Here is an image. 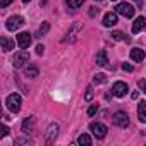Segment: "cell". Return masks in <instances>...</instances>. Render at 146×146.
<instances>
[{
    "label": "cell",
    "mask_w": 146,
    "mask_h": 146,
    "mask_svg": "<svg viewBox=\"0 0 146 146\" xmlns=\"http://www.w3.org/2000/svg\"><path fill=\"white\" fill-rule=\"evenodd\" d=\"M5 105H7V108H9L11 112L17 113V112L21 110L23 100H21V96H19L17 93H12V95H9V96H7V100H5Z\"/></svg>",
    "instance_id": "cell-1"
},
{
    "label": "cell",
    "mask_w": 146,
    "mask_h": 146,
    "mask_svg": "<svg viewBox=\"0 0 146 146\" xmlns=\"http://www.w3.org/2000/svg\"><path fill=\"white\" fill-rule=\"evenodd\" d=\"M90 131L93 132V136H95L96 139H103V137L107 136V132H108L107 125L102 124V122H91V124H90Z\"/></svg>",
    "instance_id": "cell-2"
},
{
    "label": "cell",
    "mask_w": 146,
    "mask_h": 146,
    "mask_svg": "<svg viewBox=\"0 0 146 146\" xmlns=\"http://www.w3.org/2000/svg\"><path fill=\"white\" fill-rule=\"evenodd\" d=\"M28 62H29V53L24 52V50H19V52L14 55V58H12V65H14L16 69H21V67L26 65Z\"/></svg>",
    "instance_id": "cell-3"
},
{
    "label": "cell",
    "mask_w": 146,
    "mask_h": 146,
    "mask_svg": "<svg viewBox=\"0 0 146 146\" xmlns=\"http://www.w3.org/2000/svg\"><path fill=\"white\" fill-rule=\"evenodd\" d=\"M112 120H113V124H115L117 127H120V129H124V127H127V125H129V117H127V113H125V112H122V110L115 112V113H113V117H112Z\"/></svg>",
    "instance_id": "cell-4"
},
{
    "label": "cell",
    "mask_w": 146,
    "mask_h": 146,
    "mask_svg": "<svg viewBox=\"0 0 146 146\" xmlns=\"http://www.w3.org/2000/svg\"><path fill=\"white\" fill-rule=\"evenodd\" d=\"M81 29H83V24H81V23H74V24L70 26V29L67 31L65 41H67V43H74V41L78 40V35H79Z\"/></svg>",
    "instance_id": "cell-5"
},
{
    "label": "cell",
    "mask_w": 146,
    "mask_h": 146,
    "mask_svg": "<svg viewBox=\"0 0 146 146\" xmlns=\"http://www.w3.org/2000/svg\"><path fill=\"white\" fill-rule=\"evenodd\" d=\"M127 91H129V86H127L125 83H122V81H117V83L112 86V95L117 96V98H124V96L127 95Z\"/></svg>",
    "instance_id": "cell-6"
},
{
    "label": "cell",
    "mask_w": 146,
    "mask_h": 146,
    "mask_svg": "<svg viewBox=\"0 0 146 146\" xmlns=\"http://www.w3.org/2000/svg\"><path fill=\"white\" fill-rule=\"evenodd\" d=\"M115 11H117V14H120V16H124V17H132V16H134V7H132L131 4H127V2L119 4V5L115 7Z\"/></svg>",
    "instance_id": "cell-7"
},
{
    "label": "cell",
    "mask_w": 146,
    "mask_h": 146,
    "mask_svg": "<svg viewBox=\"0 0 146 146\" xmlns=\"http://www.w3.org/2000/svg\"><path fill=\"white\" fill-rule=\"evenodd\" d=\"M23 24H24V19H23L21 16H12V17H9V19H7L5 28H7L9 31H17Z\"/></svg>",
    "instance_id": "cell-8"
},
{
    "label": "cell",
    "mask_w": 146,
    "mask_h": 146,
    "mask_svg": "<svg viewBox=\"0 0 146 146\" xmlns=\"http://www.w3.org/2000/svg\"><path fill=\"white\" fill-rule=\"evenodd\" d=\"M31 41H33V36L29 35V33H19L17 35V45L21 46V48H28L29 45H31Z\"/></svg>",
    "instance_id": "cell-9"
},
{
    "label": "cell",
    "mask_w": 146,
    "mask_h": 146,
    "mask_svg": "<svg viewBox=\"0 0 146 146\" xmlns=\"http://www.w3.org/2000/svg\"><path fill=\"white\" fill-rule=\"evenodd\" d=\"M57 134H58V125L57 124H50L48 129H46V143H53Z\"/></svg>",
    "instance_id": "cell-10"
},
{
    "label": "cell",
    "mask_w": 146,
    "mask_h": 146,
    "mask_svg": "<svg viewBox=\"0 0 146 146\" xmlns=\"http://www.w3.org/2000/svg\"><path fill=\"white\" fill-rule=\"evenodd\" d=\"M144 26H146V19H144L143 16H139V17L132 23V33H134V35L141 33V31L144 29Z\"/></svg>",
    "instance_id": "cell-11"
},
{
    "label": "cell",
    "mask_w": 146,
    "mask_h": 146,
    "mask_svg": "<svg viewBox=\"0 0 146 146\" xmlns=\"http://www.w3.org/2000/svg\"><path fill=\"white\" fill-rule=\"evenodd\" d=\"M115 24H117V14L115 12H107L105 17H103V26L110 28V26H115Z\"/></svg>",
    "instance_id": "cell-12"
},
{
    "label": "cell",
    "mask_w": 146,
    "mask_h": 146,
    "mask_svg": "<svg viewBox=\"0 0 146 146\" xmlns=\"http://www.w3.org/2000/svg\"><path fill=\"white\" fill-rule=\"evenodd\" d=\"M33 125H35V117H28V119L23 120L21 129H23L24 134H29V132H33Z\"/></svg>",
    "instance_id": "cell-13"
},
{
    "label": "cell",
    "mask_w": 146,
    "mask_h": 146,
    "mask_svg": "<svg viewBox=\"0 0 146 146\" xmlns=\"http://www.w3.org/2000/svg\"><path fill=\"white\" fill-rule=\"evenodd\" d=\"M107 64H108L107 52H105V50H100V52L96 53V65H100V67H105Z\"/></svg>",
    "instance_id": "cell-14"
},
{
    "label": "cell",
    "mask_w": 146,
    "mask_h": 146,
    "mask_svg": "<svg viewBox=\"0 0 146 146\" xmlns=\"http://www.w3.org/2000/svg\"><path fill=\"white\" fill-rule=\"evenodd\" d=\"M0 43H2V50H4V52L14 50V40H9L7 36H2V38H0Z\"/></svg>",
    "instance_id": "cell-15"
},
{
    "label": "cell",
    "mask_w": 146,
    "mask_h": 146,
    "mask_svg": "<svg viewBox=\"0 0 146 146\" xmlns=\"http://www.w3.org/2000/svg\"><path fill=\"white\" fill-rule=\"evenodd\" d=\"M137 119L146 124V102H139V105H137Z\"/></svg>",
    "instance_id": "cell-16"
},
{
    "label": "cell",
    "mask_w": 146,
    "mask_h": 146,
    "mask_svg": "<svg viewBox=\"0 0 146 146\" xmlns=\"http://www.w3.org/2000/svg\"><path fill=\"white\" fill-rule=\"evenodd\" d=\"M131 58L134 62H141V60H144V52L141 48H132L131 50Z\"/></svg>",
    "instance_id": "cell-17"
},
{
    "label": "cell",
    "mask_w": 146,
    "mask_h": 146,
    "mask_svg": "<svg viewBox=\"0 0 146 146\" xmlns=\"http://www.w3.org/2000/svg\"><path fill=\"white\" fill-rule=\"evenodd\" d=\"M24 74H26V78H36L38 76V67L36 65H28L26 67V70H24Z\"/></svg>",
    "instance_id": "cell-18"
},
{
    "label": "cell",
    "mask_w": 146,
    "mask_h": 146,
    "mask_svg": "<svg viewBox=\"0 0 146 146\" xmlns=\"http://www.w3.org/2000/svg\"><path fill=\"white\" fill-rule=\"evenodd\" d=\"M110 36H112V38H113L115 41H131V40H129V38H127V36H125V35H124L122 31H113V33H112Z\"/></svg>",
    "instance_id": "cell-19"
},
{
    "label": "cell",
    "mask_w": 146,
    "mask_h": 146,
    "mask_svg": "<svg viewBox=\"0 0 146 146\" xmlns=\"http://www.w3.org/2000/svg\"><path fill=\"white\" fill-rule=\"evenodd\" d=\"M78 144H81V146H83V144H84V146H90V144H91V137H90L88 134H81V136L78 137Z\"/></svg>",
    "instance_id": "cell-20"
},
{
    "label": "cell",
    "mask_w": 146,
    "mask_h": 146,
    "mask_svg": "<svg viewBox=\"0 0 146 146\" xmlns=\"http://www.w3.org/2000/svg\"><path fill=\"white\" fill-rule=\"evenodd\" d=\"M83 4H84V0H67V5H69L70 9H74V11L79 9Z\"/></svg>",
    "instance_id": "cell-21"
},
{
    "label": "cell",
    "mask_w": 146,
    "mask_h": 146,
    "mask_svg": "<svg viewBox=\"0 0 146 146\" xmlns=\"http://www.w3.org/2000/svg\"><path fill=\"white\" fill-rule=\"evenodd\" d=\"M48 29H50V23H43L41 26H40V29H38V36H45L46 33H48Z\"/></svg>",
    "instance_id": "cell-22"
},
{
    "label": "cell",
    "mask_w": 146,
    "mask_h": 146,
    "mask_svg": "<svg viewBox=\"0 0 146 146\" xmlns=\"http://www.w3.org/2000/svg\"><path fill=\"white\" fill-rule=\"evenodd\" d=\"M93 81H95L96 84H103V83H107V76H105V74H96Z\"/></svg>",
    "instance_id": "cell-23"
},
{
    "label": "cell",
    "mask_w": 146,
    "mask_h": 146,
    "mask_svg": "<svg viewBox=\"0 0 146 146\" xmlns=\"http://www.w3.org/2000/svg\"><path fill=\"white\" fill-rule=\"evenodd\" d=\"M93 96H95V91H93V88L90 86V88L86 90V95H84V100H86V102H91V100H93Z\"/></svg>",
    "instance_id": "cell-24"
},
{
    "label": "cell",
    "mask_w": 146,
    "mask_h": 146,
    "mask_svg": "<svg viewBox=\"0 0 146 146\" xmlns=\"http://www.w3.org/2000/svg\"><path fill=\"white\" fill-rule=\"evenodd\" d=\"M137 86H139V90H141L143 93H146V79H141V81L137 83Z\"/></svg>",
    "instance_id": "cell-25"
},
{
    "label": "cell",
    "mask_w": 146,
    "mask_h": 146,
    "mask_svg": "<svg viewBox=\"0 0 146 146\" xmlns=\"http://www.w3.org/2000/svg\"><path fill=\"white\" fill-rule=\"evenodd\" d=\"M122 69H124V70H127V72H132V70H134V67H132L131 64H127V62H124V64H122Z\"/></svg>",
    "instance_id": "cell-26"
},
{
    "label": "cell",
    "mask_w": 146,
    "mask_h": 146,
    "mask_svg": "<svg viewBox=\"0 0 146 146\" xmlns=\"http://www.w3.org/2000/svg\"><path fill=\"white\" fill-rule=\"evenodd\" d=\"M96 110H98V107H96V105L90 107V110H88V115H90V117H91V115H95V113H96Z\"/></svg>",
    "instance_id": "cell-27"
},
{
    "label": "cell",
    "mask_w": 146,
    "mask_h": 146,
    "mask_svg": "<svg viewBox=\"0 0 146 146\" xmlns=\"http://www.w3.org/2000/svg\"><path fill=\"white\" fill-rule=\"evenodd\" d=\"M11 2H12V0H0V7H2V9H5V7L11 4Z\"/></svg>",
    "instance_id": "cell-28"
},
{
    "label": "cell",
    "mask_w": 146,
    "mask_h": 146,
    "mask_svg": "<svg viewBox=\"0 0 146 146\" xmlns=\"http://www.w3.org/2000/svg\"><path fill=\"white\" fill-rule=\"evenodd\" d=\"M7 132H9V127H7V125H2V132H0V137L7 136Z\"/></svg>",
    "instance_id": "cell-29"
},
{
    "label": "cell",
    "mask_w": 146,
    "mask_h": 146,
    "mask_svg": "<svg viewBox=\"0 0 146 146\" xmlns=\"http://www.w3.org/2000/svg\"><path fill=\"white\" fill-rule=\"evenodd\" d=\"M43 50H45V46H43V45H38V46H36V53H38V55H41V53H43Z\"/></svg>",
    "instance_id": "cell-30"
},
{
    "label": "cell",
    "mask_w": 146,
    "mask_h": 146,
    "mask_svg": "<svg viewBox=\"0 0 146 146\" xmlns=\"http://www.w3.org/2000/svg\"><path fill=\"white\" fill-rule=\"evenodd\" d=\"M137 96H139V91H134V93L131 95V98H132V100H137Z\"/></svg>",
    "instance_id": "cell-31"
},
{
    "label": "cell",
    "mask_w": 146,
    "mask_h": 146,
    "mask_svg": "<svg viewBox=\"0 0 146 146\" xmlns=\"http://www.w3.org/2000/svg\"><path fill=\"white\" fill-rule=\"evenodd\" d=\"M95 14H98V9H96V11H95V9L90 11V16H95Z\"/></svg>",
    "instance_id": "cell-32"
},
{
    "label": "cell",
    "mask_w": 146,
    "mask_h": 146,
    "mask_svg": "<svg viewBox=\"0 0 146 146\" xmlns=\"http://www.w3.org/2000/svg\"><path fill=\"white\" fill-rule=\"evenodd\" d=\"M132 2H136V4H137V5H139V7H141V5H143V0H132Z\"/></svg>",
    "instance_id": "cell-33"
},
{
    "label": "cell",
    "mask_w": 146,
    "mask_h": 146,
    "mask_svg": "<svg viewBox=\"0 0 146 146\" xmlns=\"http://www.w3.org/2000/svg\"><path fill=\"white\" fill-rule=\"evenodd\" d=\"M23 2H24V4H28V2H31V0H23Z\"/></svg>",
    "instance_id": "cell-34"
}]
</instances>
